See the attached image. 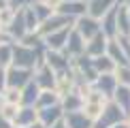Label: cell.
Masks as SVG:
<instances>
[{
	"label": "cell",
	"mask_w": 130,
	"mask_h": 128,
	"mask_svg": "<svg viewBox=\"0 0 130 128\" xmlns=\"http://www.w3.org/2000/svg\"><path fill=\"white\" fill-rule=\"evenodd\" d=\"M45 58H47V66H51L56 73H64L68 68V56L64 51L60 53V51H51L49 49L45 53Z\"/></svg>",
	"instance_id": "17"
},
{
	"label": "cell",
	"mask_w": 130,
	"mask_h": 128,
	"mask_svg": "<svg viewBox=\"0 0 130 128\" xmlns=\"http://www.w3.org/2000/svg\"><path fill=\"white\" fill-rule=\"evenodd\" d=\"M28 2H32V0H9V7L11 9H21L24 4H28Z\"/></svg>",
	"instance_id": "28"
},
{
	"label": "cell",
	"mask_w": 130,
	"mask_h": 128,
	"mask_svg": "<svg viewBox=\"0 0 130 128\" xmlns=\"http://www.w3.org/2000/svg\"><path fill=\"white\" fill-rule=\"evenodd\" d=\"M115 100H117V105H120V109L124 111V113L130 115V88L128 85H117Z\"/></svg>",
	"instance_id": "20"
},
{
	"label": "cell",
	"mask_w": 130,
	"mask_h": 128,
	"mask_svg": "<svg viewBox=\"0 0 130 128\" xmlns=\"http://www.w3.org/2000/svg\"><path fill=\"white\" fill-rule=\"evenodd\" d=\"M4 85H7V71L0 66V90H2Z\"/></svg>",
	"instance_id": "30"
},
{
	"label": "cell",
	"mask_w": 130,
	"mask_h": 128,
	"mask_svg": "<svg viewBox=\"0 0 130 128\" xmlns=\"http://www.w3.org/2000/svg\"><path fill=\"white\" fill-rule=\"evenodd\" d=\"M79 32L83 39H88V41H92L94 36H98L100 32H102V26L96 21L94 17H90V15H83V17H79L77 19V28H75Z\"/></svg>",
	"instance_id": "4"
},
{
	"label": "cell",
	"mask_w": 130,
	"mask_h": 128,
	"mask_svg": "<svg viewBox=\"0 0 130 128\" xmlns=\"http://www.w3.org/2000/svg\"><path fill=\"white\" fill-rule=\"evenodd\" d=\"M81 105H83V96L77 94V92H70V94H66V98H64L62 109H64V113H73V111L81 109Z\"/></svg>",
	"instance_id": "21"
},
{
	"label": "cell",
	"mask_w": 130,
	"mask_h": 128,
	"mask_svg": "<svg viewBox=\"0 0 130 128\" xmlns=\"http://www.w3.org/2000/svg\"><path fill=\"white\" fill-rule=\"evenodd\" d=\"M83 41H85L83 36H81L77 30H73L70 36H68L66 47H64V53H66V56H83L85 53V45H88V43H83Z\"/></svg>",
	"instance_id": "12"
},
{
	"label": "cell",
	"mask_w": 130,
	"mask_h": 128,
	"mask_svg": "<svg viewBox=\"0 0 130 128\" xmlns=\"http://www.w3.org/2000/svg\"><path fill=\"white\" fill-rule=\"evenodd\" d=\"M30 128H45V126H43V124H41V122H36V124H32Z\"/></svg>",
	"instance_id": "31"
},
{
	"label": "cell",
	"mask_w": 130,
	"mask_h": 128,
	"mask_svg": "<svg viewBox=\"0 0 130 128\" xmlns=\"http://www.w3.org/2000/svg\"><path fill=\"white\" fill-rule=\"evenodd\" d=\"M107 47H109V41H107V36L100 32L98 36H94V39L85 45V56H90L92 60H94V58H100V56H105Z\"/></svg>",
	"instance_id": "11"
},
{
	"label": "cell",
	"mask_w": 130,
	"mask_h": 128,
	"mask_svg": "<svg viewBox=\"0 0 130 128\" xmlns=\"http://www.w3.org/2000/svg\"><path fill=\"white\" fill-rule=\"evenodd\" d=\"M117 75H120V85H128L130 88V66H120Z\"/></svg>",
	"instance_id": "27"
},
{
	"label": "cell",
	"mask_w": 130,
	"mask_h": 128,
	"mask_svg": "<svg viewBox=\"0 0 130 128\" xmlns=\"http://www.w3.org/2000/svg\"><path fill=\"white\" fill-rule=\"evenodd\" d=\"M124 117H126V113L120 109V105L117 103H109L105 109H102L100 117L94 122V128H113V126L122 124Z\"/></svg>",
	"instance_id": "2"
},
{
	"label": "cell",
	"mask_w": 130,
	"mask_h": 128,
	"mask_svg": "<svg viewBox=\"0 0 130 128\" xmlns=\"http://www.w3.org/2000/svg\"><path fill=\"white\" fill-rule=\"evenodd\" d=\"M58 13L60 15H66V17H83L85 13H88V4L85 2H81V0H73V2H64L58 7Z\"/></svg>",
	"instance_id": "9"
},
{
	"label": "cell",
	"mask_w": 130,
	"mask_h": 128,
	"mask_svg": "<svg viewBox=\"0 0 130 128\" xmlns=\"http://www.w3.org/2000/svg\"><path fill=\"white\" fill-rule=\"evenodd\" d=\"M64 128H66V126H64Z\"/></svg>",
	"instance_id": "34"
},
{
	"label": "cell",
	"mask_w": 130,
	"mask_h": 128,
	"mask_svg": "<svg viewBox=\"0 0 130 128\" xmlns=\"http://www.w3.org/2000/svg\"><path fill=\"white\" fill-rule=\"evenodd\" d=\"M113 7H115V0H90L88 2V15L94 19L105 17Z\"/></svg>",
	"instance_id": "15"
},
{
	"label": "cell",
	"mask_w": 130,
	"mask_h": 128,
	"mask_svg": "<svg viewBox=\"0 0 130 128\" xmlns=\"http://www.w3.org/2000/svg\"><path fill=\"white\" fill-rule=\"evenodd\" d=\"M64 120V109L62 105H53V107H47V109H41L39 111V122L45 128H49L53 124H58V122Z\"/></svg>",
	"instance_id": "5"
},
{
	"label": "cell",
	"mask_w": 130,
	"mask_h": 128,
	"mask_svg": "<svg viewBox=\"0 0 130 128\" xmlns=\"http://www.w3.org/2000/svg\"><path fill=\"white\" fill-rule=\"evenodd\" d=\"M7 30H9V36H11V39H24V36L28 34V28H26V15H24V11H17V15H15V17L9 21Z\"/></svg>",
	"instance_id": "10"
},
{
	"label": "cell",
	"mask_w": 130,
	"mask_h": 128,
	"mask_svg": "<svg viewBox=\"0 0 130 128\" xmlns=\"http://www.w3.org/2000/svg\"><path fill=\"white\" fill-rule=\"evenodd\" d=\"M94 68L98 71V75H111V71L115 68V62L109 56H100V58H94Z\"/></svg>",
	"instance_id": "22"
},
{
	"label": "cell",
	"mask_w": 130,
	"mask_h": 128,
	"mask_svg": "<svg viewBox=\"0 0 130 128\" xmlns=\"http://www.w3.org/2000/svg\"><path fill=\"white\" fill-rule=\"evenodd\" d=\"M53 105H58V94L53 90H43L39 100H36V107L39 109H47V107H53Z\"/></svg>",
	"instance_id": "23"
},
{
	"label": "cell",
	"mask_w": 130,
	"mask_h": 128,
	"mask_svg": "<svg viewBox=\"0 0 130 128\" xmlns=\"http://www.w3.org/2000/svg\"><path fill=\"white\" fill-rule=\"evenodd\" d=\"M128 117H130V115H128Z\"/></svg>",
	"instance_id": "35"
},
{
	"label": "cell",
	"mask_w": 130,
	"mask_h": 128,
	"mask_svg": "<svg viewBox=\"0 0 130 128\" xmlns=\"http://www.w3.org/2000/svg\"><path fill=\"white\" fill-rule=\"evenodd\" d=\"M70 17H66V15H51L49 19L45 21V28H41L39 32L41 34H45V36H49V34H53V32H58V30H64V28H70Z\"/></svg>",
	"instance_id": "6"
},
{
	"label": "cell",
	"mask_w": 130,
	"mask_h": 128,
	"mask_svg": "<svg viewBox=\"0 0 130 128\" xmlns=\"http://www.w3.org/2000/svg\"><path fill=\"white\" fill-rule=\"evenodd\" d=\"M39 96H41V88L36 85L34 79H32V81L21 90V105L24 107H34L36 100H39Z\"/></svg>",
	"instance_id": "18"
},
{
	"label": "cell",
	"mask_w": 130,
	"mask_h": 128,
	"mask_svg": "<svg viewBox=\"0 0 130 128\" xmlns=\"http://www.w3.org/2000/svg\"><path fill=\"white\" fill-rule=\"evenodd\" d=\"M24 15H26V28H28V32H34V30H36V24H39L34 11H32V9H26Z\"/></svg>",
	"instance_id": "26"
},
{
	"label": "cell",
	"mask_w": 130,
	"mask_h": 128,
	"mask_svg": "<svg viewBox=\"0 0 130 128\" xmlns=\"http://www.w3.org/2000/svg\"><path fill=\"white\" fill-rule=\"evenodd\" d=\"M0 96H2V94H0Z\"/></svg>",
	"instance_id": "33"
},
{
	"label": "cell",
	"mask_w": 130,
	"mask_h": 128,
	"mask_svg": "<svg viewBox=\"0 0 130 128\" xmlns=\"http://www.w3.org/2000/svg\"><path fill=\"white\" fill-rule=\"evenodd\" d=\"M9 62H13V45L4 43V45H0V66L4 68V64Z\"/></svg>",
	"instance_id": "25"
},
{
	"label": "cell",
	"mask_w": 130,
	"mask_h": 128,
	"mask_svg": "<svg viewBox=\"0 0 130 128\" xmlns=\"http://www.w3.org/2000/svg\"><path fill=\"white\" fill-rule=\"evenodd\" d=\"M70 28H64V30H58V32H53V34L49 36H45V45L49 47L51 51H64V47H66V43H68V36H70Z\"/></svg>",
	"instance_id": "8"
},
{
	"label": "cell",
	"mask_w": 130,
	"mask_h": 128,
	"mask_svg": "<svg viewBox=\"0 0 130 128\" xmlns=\"http://www.w3.org/2000/svg\"><path fill=\"white\" fill-rule=\"evenodd\" d=\"M30 9L34 11L36 19H39V21H43V24H45V21L51 17V9H49V4H43V2H34V4H32Z\"/></svg>",
	"instance_id": "24"
},
{
	"label": "cell",
	"mask_w": 130,
	"mask_h": 128,
	"mask_svg": "<svg viewBox=\"0 0 130 128\" xmlns=\"http://www.w3.org/2000/svg\"><path fill=\"white\" fill-rule=\"evenodd\" d=\"M0 128H15V124L11 120H7V117L2 115V111H0Z\"/></svg>",
	"instance_id": "29"
},
{
	"label": "cell",
	"mask_w": 130,
	"mask_h": 128,
	"mask_svg": "<svg viewBox=\"0 0 130 128\" xmlns=\"http://www.w3.org/2000/svg\"><path fill=\"white\" fill-rule=\"evenodd\" d=\"M102 34L107 39H113L115 34H120V28H117V7H113L102 17Z\"/></svg>",
	"instance_id": "16"
},
{
	"label": "cell",
	"mask_w": 130,
	"mask_h": 128,
	"mask_svg": "<svg viewBox=\"0 0 130 128\" xmlns=\"http://www.w3.org/2000/svg\"><path fill=\"white\" fill-rule=\"evenodd\" d=\"M39 122V111L34 109V107H24V109L17 111V117H15L13 124L17 128H30L32 124H36Z\"/></svg>",
	"instance_id": "13"
},
{
	"label": "cell",
	"mask_w": 130,
	"mask_h": 128,
	"mask_svg": "<svg viewBox=\"0 0 130 128\" xmlns=\"http://www.w3.org/2000/svg\"><path fill=\"white\" fill-rule=\"evenodd\" d=\"M34 81L36 85H39L41 90H51L53 85H56V71H53L51 66H41L39 68V73L34 75Z\"/></svg>",
	"instance_id": "14"
},
{
	"label": "cell",
	"mask_w": 130,
	"mask_h": 128,
	"mask_svg": "<svg viewBox=\"0 0 130 128\" xmlns=\"http://www.w3.org/2000/svg\"><path fill=\"white\" fill-rule=\"evenodd\" d=\"M32 77H34V75H32L30 68H17V66H13V68L7 71V85L13 88V90H24L26 85L32 81Z\"/></svg>",
	"instance_id": "3"
},
{
	"label": "cell",
	"mask_w": 130,
	"mask_h": 128,
	"mask_svg": "<svg viewBox=\"0 0 130 128\" xmlns=\"http://www.w3.org/2000/svg\"><path fill=\"white\" fill-rule=\"evenodd\" d=\"M96 88L102 92V96H113L115 90H117V79L113 77V75H98Z\"/></svg>",
	"instance_id": "19"
},
{
	"label": "cell",
	"mask_w": 130,
	"mask_h": 128,
	"mask_svg": "<svg viewBox=\"0 0 130 128\" xmlns=\"http://www.w3.org/2000/svg\"><path fill=\"white\" fill-rule=\"evenodd\" d=\"M66 2H73V0H66Z\"/></svg>",
	"instance_id": "32"
},
{
	"label": "cell",
	"mask_w": 130,
	"mask_h": 128,
	"mask_svg": "<svg viewBox=\"0 0 130 128\" xmlns=\"http://www.w3.org/2000/svg\"><path fill=\"white\" fill-rule=\"evenodd\" d=\"M41 47L32 49V47H26V45H13V66H17V68H30V71H32L34 64H41L43 62Z\"/></svg>",
	"instance_id": "1"
},
{
	"label": "cell",
	"mask_w": 130,
	"mask_h": 128,
	"mask_svg": "<svg viewBox=\"0 0 130 128\" xmlns=\"http://www.w3.org/2000/svg\"><path fill=\"white\" fill-rule=\"evenodd\" d=\"M64 126L66 128H94V120L88 117L83 111L64 113Z\"/></svg>",
	"instance_id": "7"
}]
</instances>
